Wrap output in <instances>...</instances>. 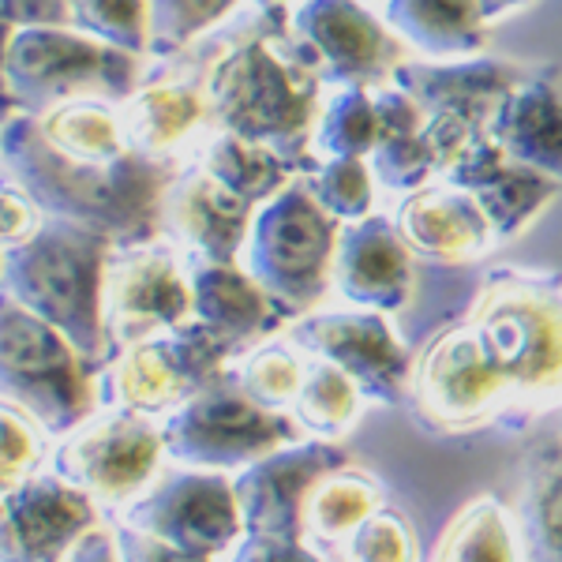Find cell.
Instances as JSON below:
<instances>
[{"label": "cell", "instance_id": "1", "mask_svg": "<svg viewBox=\"0 0 562 562\" xmlns=\"http://www.w3.org/2000/svg\"><path fill=\"white\" fill-rule=\"evenodd\" d=\"M8 180L23 188L42 214L87 225L113 244H147L161 237V199L173 173L161 161L132 150L116 161L65 158L42 139L34 113L4 116Z\"/></svg>", "mask_w": 562, "mask_h": 562}, {"label": "cell", "instance_id": "2", "mask_svg": "<svg viewBox=\"0 0 562 562\" xmlns=\"http://www.w3.org/2000/svg\"><path fill=\"white\" fill-rule=\"evenodd\" d=\"M281 12L267 31L256 26L233 45H225L206 65L199 87H203L214 132H229L270 147L296 169L304 161V147H312L319 83L296 60L285 26H281Z\"/></svg>", "mask_w": 562, "mask_h": 562}, {"label": "cell", "instance_id": "3", "mask_svg": "<svg viewBox=\"0 0 562 562\" xmlns=\"http://www.w3.org/2000/svg\"><path fill=\"white\" fill-rule=\"evenodd\" d=\"M465 330L495 375L510 416L562 405V285L548 274L498 270L469 304Z\"/></svg>", "mask_w": 562, "mask_h": 562}, {"label": "cell", "instance_id": "4", "mask_svg": "<svg viewBox=\"0 0 562 562\" xmlns=\"http://www.w3.org/2000/svg\"><path fill=\"white\" fill-rule=\"evenodd\" d=\"M113 248L102 233L49 214L31 240L4 248V296L65 334L90 368L109 360L102 285Z\"/></svg>", "mask_w": 562, "mask_h": 562}, {"label": "cell", "instance_id": "5", "mask_svg": "<svg viewBox=\"0 0 562 562\" xmlns=\"http://www.w3.org/2000/svg\"><path fill=\"white\" fill-rule=\"evenodd\" d=\"M338 233V217L312 195V188L293 180L256 206L240 267L259 281L285 319H296L330 293Z\"/></svg>", "mask_w": 562, "mask_h": 562}, {"label": "cell", "instance_id": "6", "mask_svg": "<svg viewBox=\"0 0 562 562\" xmlns=\"http://www.w3.org/2000/svg\"><path fill=\"white\" fill-rule=\"evenodd\" d=\"M143 87V57L90 38L76 26L4 31V94L23 113H45L79 98H132Z\"/></svg>", "mask_w": 562, "mask_h": 562}, {"label": "cell", "instance_id": "7", "mask_svg": "<svg viewBox=\"0 0 562 562\" xmlns=\"http://www.w3.org/2000/svg\"><path fill=\"white\" fill-rule=\"evenodd\" d=\"M237 346L214 334L199 319L180 323L158 338L135 341L113 352L94 375L98 409L139 413L147 420H166L188 397L225 379V364L237 357Z\"/></svg>", "mask_w": 562, "mask_h": 562}, {"label": "cell", "instance_id": "8", "mask_svg": "<svg viewBox=\"0 0 562 562\" xmlns=\"http://www.w3.org/2000/svg\"><path fill=\"white\" fill-rule=\"evenodd\" d=\"M4 402L60 439L98 413V383L71 341L38 315L4 296V349H0Z\"/></svg>", "mask_w": 562, "mask_h": 562}, {"label": "cell", "instance_id": "9", "mask_svg": "<svg viewBox=\"0 0 562 562\" xmlns=\"http://www.w3.org/2000/svg\"><path fill=\"white\" fill-rule=\"evenodd\" d=\"M307 435L289 413L251 402L229 375L217 379L161 420V447L173 465L206 473H240L251 461Z\"/></svg>", "mask_w": 562, "mask_h": 562}, {"label": "cell", "instance_id": "10", "mask_svg": "<svg viewBox=\"0 0 562 562\" xmlns=\"http://www.w3.org/2000/svg\"><path fill=\"white\" fill-rule=\"evenodd\" d=\"M281 26L319 87H379L402 68L405 45L364 0H296L281 12Z\"/></svg>", "mask_w": 562, "mask_h": 562}, {"label": "cell", "instance_id": "11", "mask_svg": "<svg viewBox=\"0 0 562 562\" xmlns=\"http://www.w3.org/2000/svg\"><path fill=\"white\" fill-rule=\"evenodd\" d=\"M166 458L161 424L139 413L98 409L49 450V473L87 492L102 510H124L154 484Z\"/></svg>", "mask_w": 562, "mask_h": 562}, {"label": "cell", "instance_id": "12", "mask_svg": "<svg viewBox=\"0 0 562 562\" xmlns=\"http://www.w3.org/2000/svg\"><path fill=\"white\" fill-rule=\"evenodd\" d=\"M102 319L109 357L192 319L188 259L169 240L116 244L105 262Z\"/></svg>", "mask_w": 562, "mask_h": 562}, {"label": "cell", "instance_id": "13", "mask_svg": "<svg viewBox=\"0 0 562 562\" xmlns=\"http://www.w3.org/2000/svg\"><path fill=\"white\" fill-rule=\"evenodd\" d=\"M121 521L203 559L229 555L244 540L233 476L206 469L173 465L158 473L147 492L124 506Z\"/></svg>", "mask_w": 562, "mask_h": 562}, {"label": "cell", "instance_id": "14", "mask_svg": "<svg viewBox=\"0 0 562 562\" xmlns=\"http://www.w3.org/2000/svg\"><path fill=\"white\" fill-rule=\"evenodd\" d=\"M285 338L307 357L338 364L360 386L364 402L397 405L409 394L413 357L383 312L368 307H312L289 323Z\"/></svg>", "mask_w": 562, "mask_h": 562}, {"label": "cell", "instance_id": "15", "mask_svg": "<svg viewBox=\"0 0 562 562\" xmlns=\"http://www.w3.org/2000/svg\"><path fill=\"white\" fill-rule=\"evenodd\" d=\"M409 402L416 420L442 435L473 431L510 416L503 390L480 360L461 319L435 334L413 360Z\"/></svg>", "mask_w": 562, "mask_h": 562}, {"label": "cell", "instance_id": "16", "mask_svg": "<svg viewBox=\"0 0 562 562\" xmlns=\"http://www.w3.org/2000/svg\"><path fill=\"white\" fill-rule=\"evenodd\" d=\"M349 465L338 442L301 439L274 454L251 461L233 476L244 537H285L301 540L304 503L326 473Z\"/></svg>", "mask_w": 562, "mask_h": 562}, {"label": "cell", "instance_id": "17", "mask_svg": "<svg viewBox=\"0 0 562 562\" xmlns=\"http://www.w3.org/2000/svg\"><path fill=\"white\" fill-rule=\"evenodd\" d=\"M98 510L87 492L57 473H34L4 487L0 510V562H65L87 532L98 529Z\"/></svg>", "mask_w": 562, "mask_h": 562}, {"label": "cell", "instance_id": "18", "mask_svg": "<svg viewBox=\"0 0 562 562\" xmlns=\"http://www.w3.org/2000/svg\"><path fill=\"white\" fill-rule=\"evenodd\" d=\"M256 206L206 173L203 166L173 173L161 199V237L188 262H237Z\"/></svg>", "mask_w": 562, "mask_h": 562}, {"label": "cell", "instance_id": "19", "mask_svg": "<svg viewBox=\"0 0 562 562\" xmlns=\"http://www.w3.org/2000/svg\"><path fill=\"white\" fill-rule=\"evenodd\" d=\"M330 293L349 307L402 312L413 296V251L402 240L394 217L368 214L346 222L338 233L330 267Z\"/></svg>", "mask_w": 562, "mask_h": 562}, {"label": "cell", "instance_id": "20", "mask_svg": "<svg viewBox=\"0 0 562 562\" xmlns=\"http://www.w3.org/2000/svg\"><path fill=\"white\" fill-rule=\"evenodd\" d=\"M435 180H450V184L465 188L484 206L498 240L518 237L525 225L551 203V195L559 192V180L510 161L487 139V132H480Z\"/></svg>", "mask_w": 562, "mask_h": 562}, {"label": "cell", "instance_id": "21", "mask_svg": "<svg viewBox=\"0 0 562 562\" xmlns=\"http://www.w3.org/2000/svg\"><path fill=\"white\" fill-rule=\"evenodd\" d=\"M394 225L413 256L435 262L480 259L498 240L484 206L450 180H431L397 203Z\"/></svg>", "mask_w": 562, "mask_h": 562}, {"label": "cell", "instance_id": "22", "mask_svg": "<svg viewBox=\"0 0 562 562\" xmlns=\"http://www.w3.org/2000/svg\"><path fill=\"white\" fill-rule=\"evenodd\" d=\"M484 132L510 161L562 180V90L551 79L521 76Z\"/></svg>", "mask_w": 562, "mask_h": 562}, {"label": "cell", "instance_id": "23", "mask_svg": "<svg viewBox=\"0 0 562 562\" xmlns=\"http://www.w3.org/2000/svg\"><path fill=\"white\" fill-rule=\"evenodd\" d=\"M192 319L211 326L237 349L251 346L285 319L262 285L237 262H188Z\"/></svg>", "mask_w": 562, "mask_h": 562}, {"label": "cell", "instance_id": "24", "mask_svg": "<svg viewBox=\"0 0 562 562\" xmlns=\"http://www.w3.org/2000/svg\"><path fill=\"white\" fill-rule=\"evenodd\" d=\"M121 116L128 143L154 161H166L199 128H211L203 87L184 83L177 76L143 79V87L132 98H124Z\"/></svg>", "mask_w": 562, "mask_h": 562}, {"label": "cell", "instance_id": "25", "mask_svg": "<svg viewBox=\"0 0 562 562\" xmlns=\"http://www.w3.org/2000/svg\"><path fill=\"white\" fill-rule=\"evenodd\" d=\"M383 23L405 49L442 60H473L484 49V12L476 0H383Z\"/></svg>", "mask_w": 562, "mask_h": 562}, {"label": "cell", "instance_id": "26", "mask_svg": "<svg viewBox=\"0 0 562 562\" xmlns=\"http://www.w3.org/2000/svg\"><path fill=\"white\" fill-rule=\"evenodd\" d=\"M383 506V492H379L375 476L364 469L341 465L326 473L319 484L312 487L304 503L301 540L315 548L323 559H338L341 543L364 525L371 514Z\"/></svg>", "mask_w": 562, "mask_h": 562}, {"label": "cell", "instance_id": "27", "mask_svg": "<svg viewBox=\"0 0 562 562\" xmlns=\"http://www.w3.org/2000/svg\"><path fill=\"white\" fill-rule=\"evenodd\" d=\"M514 521L525 562H562V442L532 454Z\"/></svg>", "mask_w": 562, "mask_h": 562}, {"label": "cell", "instance_id": "28", "mask_svg": "<svg viewBox=\"0 0 562 562\" xmlns=\"http://www.w3.org/2000/svg\"><path fill=\"white\" fill-rule=\"evenodd\" d=\"M431 562H525L514 510L495 495H476L450 518Z\"/></svg>", "mask_w": 562, "mask_h": 562}, {"label": "cell", "instance_id": "29", "mask_svg": "<svg viewBox=\"0 0 562 562\" xmlns=\"http://www.w3.org/2000/svg\"><path fill=\"white\" fill-rule=\"evenodd\" d=\"M199 166L211 173L217 184H225L229 192H237L244 203L259 206L267 199H274L281 188L293 184V166L281 154L259 143H248L240 135L214 132L211 139H203L199 147Z\"/></svg>", "mask_w": 562, "mask_h": 562}, {"label": "cell", "instance_id": "30", "mask_svg": "<svg viewBox=\"0 0 562 562\" xmlns=\"http://www.w3.org/2000/svg\"><path fill=\"white\" fill-rule=\"evenodd\" d=\"M360 405H364V394L352 379L330 360L307 357L304 368V383L296 390V402L289 416L301 424V431L307 439H341L360 416Z\"/></svg>", "mask_w": 562, "mask_h": 562}, {"label": "cell", "instance_id": "31", "mask_svg": "<svg viewBox=\"0 0 562 562\" xmlns=\"http://www.w3.org/2000/svg\"><path fill=\"white\" fill-rule=\"evenodd\" d=\"M379 143V113L371 87H341L330 90L315 113L312 150L319 161L330 158H364Z\"/></svg>", "mask_w": 562, "mask_h": 562}, {"label": "cell", "instance_id": "32", "mask_svg": "<svg viewBox=\"0 0 562 562\" xmlns=\"http://www.w3.org/2000/svg\"><path fill=\"white\" fill-rule=\"evenodd\" d=\"M304 368H307V352L296 349L289 338H278L244 352L237 364H233L229 379L251 402L267 405L274 413H289L296 402V390L304 383Z\"/></svg>", "mask_w": 562, "mask_h": 562}, {"label": "cell", "instance_id": "33", "mask_svg": "<svg viewBox=\"0 0 562 562\" xmlns=\"http://www.w3.org/2000/svg\"><path fill=\"white\" fill-rule=\"evenodd\" d=\"M71 26L135 57L150 53V0H71Z\"/></svg>", "mask_w": 562, "mask_h": 562}, {"label": "cell", "instance_id": "34", "mask_svg": "<svg viewBox=\"0 0 562 562\" xmlns=\"http://www.w3.org/2000/svg\"><path fill=\"white\" fill-rule=\"evenodd\" d=\"M312 188V195L338 217L346 222H360V217L371 214V203H375V177H371V166L364 158H330L319 161L315 173L304 180Z\"/></svg>", "mask_w": 562, "mask_h": 562}, {"label": "cell", "instance_id": "35", "mask_svg": "<svg viewBox=\"0 0 562 562\" xmlns=\"http://www.w3.org/2000/svg\"><path fill=\"white\" fill-rule=\"evenodd\" d=\"M240 4L244 0H150V53H180Z\"/></svg>", "mask_w": 562, "mask_h": 562}, {"label": "cell", "instance_id": "36", "mask_svg": "<svg viewBox=\"0 0 562 562\" xmlns=\"http://www.w3.org/2000/svg\"><path fill=\"white\" fill-rule=\"evenodd\" d=\"M416 540L409 521L390 506H379L352 537L341 543L334 562H413Z\"/></svg>", "mask_w": 562, "mask_h": 562}, {"label": "cell", "instance_id": "37", "mask_svg": "<svg viewBox=\"0 0 562 562\" xmlns=\"http://www.w3.org/2000/svg\"><path fill=\"white\" fill-rule=\"evenodd\" d=\"M4 487L23 484L26 476L38 473V465H49V439L38 424L31 420L23 409L4 402Z\"/></svg>", "mask_w": 562, "mask_h": 562}, {"label": "cell", "instance_id": "38", "mask_svg": "<svg viewBox=\"0 0 562 562\" xmlns=\"http://www.w3.org/2000/svg\"><path fill=\"white\" fill-rule=\"evenodd\" d=\"M109 532H113L121 562H217V559L192 555V551H184V548H173V543L150 537V532L132 529V525H124V521H116Z\"/></svg>", "mask_w": 562, "mask_h": 562}, {"label": "cell", "instance_id": "39", "mask_svg": "<svg viewBox=\"0 0 562 562\" xmlns=\"http://www.w3.org/2000/svg\"><path fill=\"white\" fill-rule=\"evenodd\" d=\"M225 562H330L304 540L285 537H244L237 548L225 555Z\"/></svg>", "mask_w": 562, "mask_h": 562}, {"label": "cell", "instance_id": "40", "mask_svg": "<svg viewBox=\"0 0 562 562\" xmlns=\"http://www.w3.org/2000/svg\"><path fill=\"white\" fill-rule=\"evenodd\" d=\"M45 214L42 206L34 203L23 188H15L12 180L4 184V248H15V244L31 240L34 233L42 229Z\"/></svg>", "mask_w": 562, "mask_h": 562}, {"label": "cell", "instance_id": "41", "mask_svg": "<svg viewBox=\"0 0 562 562\" xmlns=\"http://www.w3.org/2000/svg\"><path fill=\"white\" fill-rule=\"evenodd\" d=\"M15 26H71V0H4V31Z\"/></svg>", "mask_w": 562, "mask_h": 562}, {"label": "cell", "instance_id": "42", "mask_svg": "<svg viewBox=\"0 0 562 562\" xmlns=\"http://www.w3.org/2000/svg\"><path fill=\"white\" fill-rule=\"evenodd\" d=\"M65 562H121V555H116V543H113V532H105V529L87 532V537L71 548V555Z\"/></svg>", "mask_w": 562, "mask_h": 562}, {"label": "cell", "instance_id": "43", "mask_svg": "<svg viewBox=\"0 0 562 562\" xmlns=\"http://www.w3.org/2000/svg\"><path fill=\"white\" fill-rule=\"evenodd\" d=\"M476 4H480V12H484L487 23H498V20H506V15L521 12L529 0H476Z\"/></svg>", "mask_w": 562, "mask_h": 562}, {"label": "cell", "instance_id": "44", "mask_svg": "<svg viewBox=\"0 0 562 562\" xmlns=\"http://www.w3.org/2000/svg\"><path fill=\"white\" fill-rule=\"evenodd\" d=\"M256 4H267V8H289V4H296V0H256Z\"/></svg>", "mask_w": 562, "mask_h": 562}, {"label": "cell", "instance_id": "45", "mask_svg": "<svg viewBox=\"0 0 562 562\" xmlns=\"http://www.w3.org/2000/svg\"><path fill=\"white\" fill-rule=\"evenodd\" d=\"M364 4H383V0H364Z\"/></svg>", "mask_w": 562, "mask_h": 562}]
</instances>
